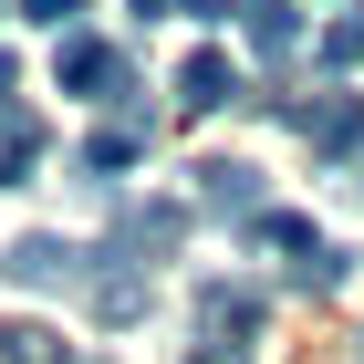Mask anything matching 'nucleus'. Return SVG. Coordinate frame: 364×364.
<instances>
[{
	"label": "nucleus",
	"instance_id": "20e7f679",
	"mask_svg": "<svg viewBox=\"0 0 364 364\" xmlns=\"http://www.w3.org/2000/svg\"><path fill=\"white\" fill-rule=\"evenodd\" d=\"M198 208H208V219H240V229H250L260 208H271V198H260V167H240V156H208V167H198Z\"/></svg>",
	"mask_w": 364,
	"mask_h": 364
},
{
	"label": "nucleus",
	"instance_id": "dca6fc26",
	"mask_svg": "<svg viewBox=\"0 0 364 364\" xmlns=\"http://www.w3.org/2000/svg\"><path fill=\"white\" fill-rule=\"evenodd\" d=\"M11 84H21V63H11V53H0V105H11Z\"/></svg>",
	"mask_w": 364,
	"mask_h": 364
},
{
	"label": "nucleus",
	"instance_id": "2eb2a0df",
	"mask_svg": "<svg viewBox=\"0 0 364 364\" xmlns=\"http://www.w3.org/2000/svg\"><path fill=\"white\" fill-rule=\"evenodd\" d=\"M146 21H156V11H198V21H229V0H136Z\"/></svg>",
	"mask_w": 364,
	"mask_h": 364
},
{
	"label": "nucleus",
	"instance_id": "6e6552de",
	"mask_svg": "<svg viewBox=\"0 0 364 364\" xmlns=\"http://www.w3.org/2000/svg\"><path fill=\"white\" fill-rule=\"evenodd\" d=\"M84 302H94V323H136V312H146V281L125 271V260H94V271H84Z\"/></svg>",
	"mask_w": 364,
	"mask_h": 364
},
{
	"label": "nucleus",
	"instance_id": "9b49d317",
	"mask_svg": "<svg viewBox=\"0 0 364 364\" xmlns=\"http://www.w3.org/2000/svg\"><path fill=\"white\" fill-rule=\"evenodd\" d=\"M136 156H146V125H136V114H125V125H94V136H84V167H94V177L136 167Z\"/></svg>",
	"mask_w": 364,
	"mask_h": 364
},
{
	"label": "nucleus",
	"instance_id": "9d476101",
	"mask_svg": "<svg viewBox=\"0 0 364 364\" xmlns=\"http://www.w3.org/2000/svg\"><path fill=\"white\" fill-rule=\"evenodd\" d=\"M31 156H42V125H31L21 105H0V188H21Z\"/></svg>",
	"mask_w": 364,
	"mask_h": 364
},
{
	"label": "nucleus",
	"instance_id": "0eeeda50",
	"mask_svg": "<svg viewBox=\"0 0 364 364\" xmlns=\"http://www.w3.org/2000/svg\"><path fill=\"white\" fill-rule=\"evenodd\" d=\"M229 94H240L229 53H188V63H177V114H219Z\"/></svg>",
	"mask_w": 364,
	"mask_h": 364
},
{
	"label": "nucleus",
	"instance_id": "4468645a",
	"mask_svg": "<svg viewBox=\"0 0 364 364\" xmlns=\"http://www.w3.org/2000/svg\"><path fill=\"white\" fill-rule=\"evenodd\" d=\"M21 21H42V31H84V0H21Z\"/></svg>",
	"mask_w": 364,
	"mask_h": 364
},
{
	"label": "nucleus",
	"instance_id": "423d86ee",
	"mask_svg": "<svg viewBox=\"0 0 364 364\" xmlns=\"http://www.w3.org/2000/svg\"><path fill=\"white\" fill-rule=\"evenodd\" d=\"M291 125H302L312 156H354V146H364V105H354V94H323V105H302Z\"/></svg>",
	"mask_w": 364,
	"mask_h": 364
},
{
	"label": "nucleus",
	"instance_id": "f03ea898",
	"mask_svg": "<svg viewBox=\"0 0 364 364\" xmlns=\"http://www.w3.org/2000/svg\"><path fill=\"white\" fill-rule=\"evenodd\" d=\"M177 240H188V208H177V198H156V208H125V219H114V260H125V271H156Z\"/></svg>",
	"mask_w": 364,
	"mask_h": 364
},
{
	"label": "nucleus",
	"instance_id": "39448f33",
	"mask_svg": "<svg viewBox=\"0 0 364 364\" xmlns=\"http://www.w3.org/2000/svg\"><path fill=\"white\" fill-rule=\"evenodd\" d=\"M260 333V291L250 281H208L198 291V343H250Z\"/></svg>",
	"mask_w": 364,
	"mask_h": 364
},
{
	"label": "nucleus",
	"instance_id": "f257e3e1",
	"mask_svg": "<svg viewBox=\"0 0 364 364\" xmlns=\"http://www.w3.org/2000/svg\"><path fill=\"white\" fill-rule=\"evenodd\" d=\"M0 271L21 281V291H63V281H84V271H94V250L53 240V229H31V240H11V250H0Z\"/></svg>",
	"mask_w": 364,
	"mask_h": 364
},
{
	"label": "nucleus",
	"instance_id": "ddd939ff",
	"mask_svg": "<svg viewBox=\"0 0 364 364\" xmlns=\"http://www.w3.org/2000/svg\"><path fill=\"white\" fill-rule=\"evenodd\" d=\"M323 63H343V73H354V63H364V11H343V21L323 31Z\"/></svg>",
	"mask_w": 364,
	"mask_h": 364
},
{
	"label": "nucleus",
	"instance_id": "7ed1b4c3",
	"mask_svg": "<svg viewBox=\"0 0 364 364\" xmlns=\"http://www.w3.org/2000/svg\"><path fill=\"white\" fill-rule=\"evenodd\" d=\"M53 84L94 105V94H114V84H125V53H114V42H94V31H63V53H53Z\"/></svg>",
	"mask_w": 364,
	"mask_h": 364
},
{
	"label": "nucleus",
	"instance_id": "f3484780",
	"mask_svg": "<svg viewBox=\"0 0 364 364\" xmlns=\"http://www.w3.org/2000/svg\"><path fill=\"white\" fill-rule=\"evenodd\" d=\"M354 177H364V146H354Z\"/></svg>",
	"mask_w": 364,
	"mask_h": 364
},
{
	"label": "nucleus",
	"instance_id": "f8f14e48",
	"mask_svg": "<svg viewBox=\"0 0 364 364\" xmlns=\"http://www.w3.org/2000/svg\"><path fill=\"white\" fill-rule=\"evenodd\" d=\"M0 364H73V343L53 323H0Z\"/></svg>",
	"mask_w": 364,
	"mask_h": 364
},
{
	"label": "nucleus",
	"instance_id": "1a4fd4ad",
	"mask_svg": "<svg viewBox=\"0 0 364 364\" xmlns=\"http://www.w3.org/2000/svg\"><path fill=\"white\" fill-rule=\"evenodd\" d=\"M240 31H250V53H260V63H291V42H302L291 0H240Z\"/></svg>",
	"mask_w": 364,
	"mask_h": 364
}]
</instances>
